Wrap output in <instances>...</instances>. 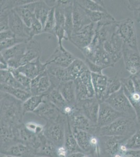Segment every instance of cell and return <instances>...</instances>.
Listing matches in <instances>:
<instances>
[{
    "label": "cell",
    "instance_id": "484cf974",
    "mask_svg": "<svg viewBox=\"0 0 140 157\" xmlns=\"http://www.w3.org/2000/svg\"><path fill=\"white\" fill-rule=\"evenodd\" d=\"M1 154L15 157H35L36 151L23 143H17L9 147L3 151L1 152Z\"/></svg>",
    "mask_w": 140,
    "mask_h": 157
},
{
    "label": "cell",
    "instance_id": "d6a6232c",
    "mask_svg": "<svg viewBox=\"0 0 140 157\" xmlns=\"http://www.w3.org/2000/svg\"><path fill=\"white\" fill-rule=\"evenodd\" d=\"M44 98L58 107L62 113L64 108L69 104L60 92L55 88H50L47 93L44 94Z\"/></svg>",
    "mask_w": 140,
    "mask_h": 157
},
{
    "label": "cell",
    "instance_id": "c3c4849f",
    "mask_svg": "<svg viewBox=\"0 0 140 157\" xmlns=\"http://www.w3.org/2000/svg\"><path fill=\"white\" fill-rule=\"evenodd\" d=\"M10 12H4L0 13V23H1V32L9 30V13Z\"/></svg>",
    "mask_w": 140,
    "mask_h": 157
},
{
    "label": "cell",
    "instance_id": "3957f363",
    "mask_svg": "<svg viewBox=\"0 0 140 157\" xmlns=\"http://www.w3.org/2000/svg\"><path fill=\"white\" fill-rule=\"evenodd\" d=\"M105 102L124 117L138 120L136 112L124 94L123 86L119 91L108 97Z\"/></svg>",
    "mask_w": 140,
    "mask_h": 157
},
{
    "label": "cell",
    "instance_id": "d590c367",
    "mask_svg": "<svg viewBox=\"0 0 140 157\" xmlns=\"http://www.w3.org/2000/svg\"><path fill=\"white\" fill-rule=\"evenodd\" d=\"M44 94L39 95H32L23 102V109L24 114L28 113H34L38 107L40 105L44 100Z\"/></svg>",
    "mask_w": 140,
    "mask_h": 157
},
{
    "label": "cell",
    "instance_id": "ac0fdd59",
    "mask_svg": "<svg viewBox=\"0 0 140 157\" xmlns=\"http://www.w3.org/2000/svg\"><path fill=\"white\" fill-rule=\"evenodd\" d=\"M16 138L19 143H23L34 150H37L40 145V141L37 135L31 132L25 126V124L18 126L16 130Z\"/></svg>",
    "mask_w": 140,
    "mask_h": 157
},
{
    "label": "cell",
    "instance_id": "7bdbcfd3",
    "mask_svg": "<svg viewBox=\"0 0 140 157\" xmlns=\"http://www.w3.org/2000/svg\"><path fill=\"white\" fill-rule=\"evenodd\" d=\"M43 30H44V27L43 25L41 24L40 21L36 18L35 16L34 19L32 20L31 26L28 29V41L34 39V37L36 35L43 34Z\"/></svg>",
    "mask_w": 140,
    "mask_h": 157
},
{
    "label": "cell",
    "instance_id": "d4e9b609",
    "mask_svg": "<svg viewBox=\"0 0 140 157\" xmlns=\"http://www.w3.org/2000/svg\"><path fill=\"white\" fill-rule=\"evenodd\" d=\"M91 74L95 97L100 103L105 102L108 77L103 73L98 74L91 72Z\"/></svg>",
    "mask_w": 140,
    "mask_h": 157
},
{
    "label": "cell",
    "instance_id": "680465c9",
    "mask_svg": "<svg viewBox=\"0 0 140 157\" xmlns=\"http://www.w3.org/2000/svg\"><path fill=\"white\" fill-rule=\"evenodd\" d=\"M97 154L98 157H100V151L97 152Z\"/></svg>",
    "mask_w": 140,
    "mask_h": 157
},
{
    "label": "cell",
    "instance_id": "db71d44e",
    "mask_svg": "<svg viewBox=\"0 0 140 157\" xmlns=\"http://www.w3.org/2000/svg\"><path fill=\"white\" fill-rule=\"evenodd\" d=\"M0 66H1V70H9V67L7 61L1 55V59H0Z\"/></svg>",
    "mask_w": 140,
    "mask_h": 157
},
{
    "label": "cell",
    "instance_id": "4dcf8cb0",
    "mask_svg": "<svg viewBox=\"0 0 140 157\" xmlns=\"http://www.w3.org/2000/svg\"><path fill=\"white\" fill-rule=\"evenodd\" d=\"M64 145L67 149L69 155L77 152H83L78 146V142L73 135L69 119L66 125V135Z\"/></svg>",
    "mask_w": 140,
    "mask_h": 157
},
{
    "label": "cell",
    "instance_id": "ba28073f",
    "mask_svg": "<svg viewBox=\"0 0 140 157\" xmlns=\"http://www.w3.org/2000/svg\"><path fill=\"white\" fill-rule=\"evenodd\" d=\"M67 117L72 128L83 130L97 136L99 128L97 125L89 120L76 106L74 112Z\"/></svg>",
    "mask_w": 140,
    "mask_h": 157
},
{
    "label": "cell",
    "instance_id": "f546056e",
    "mask_svg": "<svg viewBox=\"0 0 140 157\" xmlns=\"http://www.w3.org/2000/svg\"><path fill=\"white\" fill-rule=\"evenodd\" d=\"M36 2V1H34L33 2L14 9L20 16L21 20H23L25 25L28 28L31 26L32 20L35 16V9Z\"/></svg>",
    "mask_w": 140,
    "mask_h": 157
},
{
    "label": "cell",
    "instance_id": "7402d4cb",
    "mask_svg": "<svg viewBox=\"0 0 140 157\" xmlns=\"http://www.w3.org/2000/svg\"><path fill=\"white\" fill-rule=\"evenodd\" d=\"M51 86V82L46 71L32 80L30 92L32 95L45 94L49 90Z\"/></svg>",
    "mask_w": 140,
    "mask_h": 157
},
{
    "label": "cell",
    "instance_id": "816d5d0a",
    "mask_svg": "<svg viewBox=\"0 0 140 157\" xmlns=\"http://www.w3.org/2000/svg\"><path fill=\"white\" fill-rule=\"evenodd\" d=\"M57 154L58 157H67L69 155L68 151L64 145L57 147Z\"/></svg>",
    "mask_w": 140,
    "mask_h": 157
},
{
    "label": "cell",
    "instance_id": "44dd1931",
    "mask_svg": "<svg viewBox=\"0 0 140 157\" xmlns=\"http://www.w3.org/2000/svg\"><path fill=\"white\" fill-rule=\"evenodd\" d=\"M9 29L15 36L18 37L28 39V27H27L15 10L9 13Z\"/></svg>",
    "mask_w": 140,
    "mask_h": 157
},
{
    "label": "cell",
    "instance_id": "7a4b0ae2",
    "mask_svg": "<svg viewBox=\"0 0 140 157\" xmlns=\"http://www.w3.org/2000/svg\"><path fill=\"white\" fill-rule=\"evenodd\" d=\"M140 128V123L137 119L121 117L106 126L99 128L97 136H119L130 137Z\"/></svg>",
    "mask_w": 140,
    "mask_h": 157
},
{
    "label": "cell",
    "instance_id": "94428289",
    "mask_svg": "<svg viewBox=\"0 0 140 157\" xmlns=\"http://www.w3.org/2000/svg\"><path fill=\"white\" fill-rule=\"evenodd\" d=\"M90 155H87V154H85V157H91Z\"/></svg>",
    "mask_w": 140,
    "mask_h": 157
},
{
    "label": "cell",
    "instance_id": "8d00e7d4",
    "mask_svg": "<svg viewBox=\"0 0 140 157\" xmlns=\"http://www.w3.org/2000/svg\"><path fill=\"white\" fill-rule=\"evenodd\" d=\"M79 3L85 9L92 12H107L105 4L103 1L81 0L78 1Z\"/></svg>",
    "mask_w": 140,
    "mask_h": 157
},
{
    "label": "cell",
    "instance_id": "f6af8a7d",
    "mask_svg": "<svg viewBox=\"0 0 140 157\" xmlns=\"http://www.w3.org/2000/svg\"><path fill=\"white\" fill-rule=\"evenodd\" d=\"M27 41H28L27 39L23 38L18 37L17 36L9 39H6L3 41H1L0 43L1 51L11 48L16 45H18L21 43H26Z\"/></svg>",
    "mask_w": 140,
    "mask_h": 157
},
{
    "label": "cell",
    "instance_id": "5bb4252c",
    "mask_svg": "<svg viewBox=\"0 0 140 157\" xmlns=\"http://www.w3.org/2000/svg\"><path fill=\"white\" fill-rule=\"evenodd\" d=\"M123 115L113 109L105 102L100 103L99 113L98 116L97 125L99 128H102L109 125Z\"/></svg>",
    "mask_w": 140,
    "mask_h": 157
},
{
    "label": "cell",
    "instance_id": "d6986e66",
    "mask_svg": "<svg viewBox=\"0 0 140 157\" xmlns=\"http://www.w3.org/2000/svg\"><path fill=\"white\" fill-rule=\"evenodd\" d=\"M73 32H78L92 23L86 10L78 2L74 1L73 7Z\"/></svg>",
    "mask_w": 140,
    "mask_h": 157
},
{
    "label": "cell",
    "instance_id": "6125c7cd",
    "mask_svg": "<svg viewBox=\"0 0 140 157\" xmlns=\"http://www.w3.org/2000/svg\"><path fill=\"white\" fill-rule=\"evenodd\" d=\"M35 157H39V156H36Z\"/></svg>",
    "mask_w": 140,
    "mask_h": 157
},
{
    "label": "cell",
    "instance_id": "9f6ffc18",
    "mask_svg": "<svg viewBox=\"0 0 140 157\" xmlns=\"http://www.w3.org/2000/svg\"><path fill=\"white\" fill-rule=\"evenodd\" d=\"M85 154L84 152H77L70 154L67 157H85Z\"/></svg>",
    "mask_w": 140,
    "mask_h": 157
},
{
    "label": "cell",
    "instance_id": "b9f144b4",
    "mask_svg": "<svg viewBox=\"0 0 140 157\" xmlns=\"http://www.w3.org/2000/svg\"><path fill=\"white\" fill-rule=\"evenodd\" d=\"M55 27V7L50 11L46 21L44 27L43 33H48L54 35V30Z\"/></svg>",
    "mask_w": 140,
    "mask_h": 157
},
{
    "label": "cell",
    "instance_id": "8992f818",
    "mask_svg": "<svg viewBox=\"0 0 140 157\" xmlns=\"http://www.w3.org/2000/svg\"><path fill=\"white\" fill-rule=\"evenodd\" d=\"M67 121L46 122L44 126V134L57 147L64 146L66 135V125Z\"/></svg>",
    "mask_w": 140,
    "mask_h": 157
},
{
    "label": "cell",
    "instance_id": "be15d7a7",
    "mask_svg": "<svg viewBox=\"0 0 140 157\" xmlns=\"http://www.w3.org/2000/svg\"><path fill=\"white\" fill-rule=\"evenodd\" d=\"M139 23H140V22H139Z\"/></svg>",
    "mask_w": 140,
    "mask_h": 157
},
{
    "label": "cell",
    "instance_id": "9c48e42d",
    "mask_svg": "<svg viewBox=\"0 0 140 157\" xmlns=\"http://www.w3.org/2000/svg\"><path fill=\"white\" fill-rule=\"evenodd\" d=\"M96 27L97 24L92 23L78 32L73 33L69 40L79 50H82L92 43L96 33Z\"/></svg>",
    "mask_w": 140,
    "mask_h": 157
},
{
    "label": "cell",
    "instance_id": "f907efd6",
    "mask_svg": "<svg viewBox=\"0 0 140 157\" xmlns=\"http://www.w3.org/2000/svg\"><path fill=\"white\" fill-rule=\"evenodd\" d=\"M16 37L13 33L11 30H5L3 32H1L0 33V40L3 41L6 39H9L12 38Z\"/></svg>",
    "mask_w": 140,
    "mask_h": 157
},
{
    "label": "cell",
    "instance_id": "f5cc1de1",
    "mask_svg": "<svg viewBox=\"0 0 140 157\" xmlns=\"http://www.w3.org/2000/svg\"><path fill=\"white\" fill-rule=\"evenodd\" d=\"M134 84L135 90L140 94V78L137 75H130Z\"/></svg>",
    "mask_w": 140,
    "mask_h": 157
},
{
    "label": "cell",
    "instance_id": "8fae6325",
    "mask_svg": "<svg viewBox=\"0 0 140 157\" xmlns=\"http://www.w3.org/2000/svg\"><path fill=\"white\" fill-rule=\"evenodd\" d=\"M123 58L126 69L131 75H135L140 70V52L135 49L123 44Z\"/></svg>",
    "mask_w": 140,
    "mask_h": 157
},
{
    "label": "cell",
    "instance_id": "f1b7e54d",
    "mask_svg": "<svg viewBox=\"0 0 140 157\" xmlns=\"http://www.w3.org/2000/svg\"><path fill=\"white\" fill-rule=\"evenodd\" d=\"M57 89L60 92L67 104L70 105H76V92L74 81L70 80L62 82L59 86Z\"/></svg>",
    "mask_w": 140,
    "mask_h": 157
},
{
    "label": "cell",
    "instance_id": "83f0119b",
    "mask_svg": "<svg viewBox=\"0 0 140 157\" xmlns=\"http://www.w3.org/2000/svg\"><path fill=\"white\" fill-rule=\"evenodd\" d=\"M40 145L36 150V156L42 157H58L57 154V147L44 136V133L38 135Z\"/></svg>",
    "mask_w": 140,
    "mask_h": 157
},
{
    "label": "cell",
    "instance_id": "836d02e7",
    "mask_svg": "<svg viewBox=\"0 0 140 157\" xmlns=\"http://www.w3.org/2000/svg\"><path fill=\"white\" fill-rule=\"evenodd\" d=\"M0 89L1 92L11 95L22 102H25L32 96L30 91L20 88H13L4 84H0Z\"/></svg>",
    "mask_w": 140,
    "mask_h": 157
},
{
    "label": "cell",
    "instance_id": "f35d334b",
    "mask_svg": "<svg viewBox=\"0 0 140 157\" xmlns=\"http://www.w3.org/2000/svg\"><path fill=\"white\" fill-rule=\"evenodd\" d=\"M121 88L122 83L120 78H118L117 75L108 77L106 90V100L111 95L119 91Z\"/></svg>",
    "mask_w": 140,
    "mask_h": 157
},
{
    "label": "cell",
    "instance_id": "7c38bea8",
    "mask_svg": "<svg viewBox=\"0 0 140 157\" xmlns=\"http://www.w3.org/2000/svg\"><path fill=\"white\" fill-rule=\"evenodd\" d=\"M76 58L64 47L58 46L45 63L47 65L54 64L62 68H66Z\"/></svg>",
    "mask_w": 140,
    "mask_h": 157
},
{
    "label": "cell",
    "instance_id": "5b68a950",
    "mask_svg": "<svg viewBox=\"0 0 140 157\" xmlns=\"http://www.w3.org/2000/svg\"><path fill=\"white\" fill-rule=\"evenodd\" d=\"M117 32L123 39V44L138 49L136 29L133 20L127 18L117 21Z\"/></svg>",
    "mask_w": 140,
    "mask_h": 157
},
{
    "label": "cell",
    "instance_id": "6f0895ef",
    "mask_svg": "<svg viewBox=\"0 0 140 157\" xmlns=\"http://www.w3.org/2000/svg\"><path fill=\"white\" fill-rule=\"evenodd\" d=\"M0 157H13V156H11V155H2V154H1V156H0Z\"/></svg>",
    "mask_w": 140,
    "mask_h": 157
},
{
    "label": "cell",
    "instance_id": "ab89813d",
    "mask_svg": "<svg viewBox=\"0 0 140 157\" xmlns=\"http://www.w3.org/2000/svg\"><path fill=\"white\" fill-rule=\"evenodd\" d=\"M34 1H23V0H18V1H7V0H2L0 3V11L1 13L4 12H10L11 10L15 8L20 7L27 4L33 2Z\"/></svg>",
    "mask_w": 140,
    "mask_h": 157
},
{
    "label": "cell",
    "instance_id": "cb8c5ba5",
    "mask_svg": "<svg viewBox=\"0 0 140 157\" xmlns=\"http://www.w3.org/2000/svg\"><path fill=\"white\" fill-rule=\"evenodd\" d=\"M42 54L41 44L36 39H32L26 42L25 54L21 58L20 66H23L27 63L38 58H40Z\"/></svg>",
    "mask_w": 140,
    "mask_h": 157
},
{
    "label": "cell",
    "instance_id": "2e32d148",
    "mask_svg": "<svg viewBox=\"0 0 140 157\" xmlns=\"http://www.w3.org/2000/svg\"><path fill=\"white\" fill-rule=\"evenodd\" d=\"M72 130L78 146L84 153L89 155H94L98 150L92 144V138L94 135L78 129L72 128Z\"/></svg>",
    "mask_w": 140,
    "mask_h": 157
},
{
    "label": "cell",
    "instance_id": "ffe728a7",
    "mask_svg": "<svg viewBox=\"0 0 140 157\" xmlns=\"http://www.w3.org/2000/svg\"><path fill=\"white\" fill-rule=\"evenodd\" d=\"M46 71L51 84V88L57 89L62 82L70 81L66 68L48 64Z\"/></svg>",
    "mask_w": 140,
    "mask_h": 157
},
{
    "label": "cell",
    "instance_id": "603a6c76",
    "mask_svg": "<svg viewBox=\"0 0 140 157\" xmlns=\"http://www.w3.org/2000/svg\"><path fill=\"white\" fill-rule=\"evenodd\" d=\"M47 65L46 63H43L40 58H38L32 62L27 63L23 66L17 69L18 71L32 80L46 71Z\"/></svg>",
    "mask_w": 140,
    "mask_h": 157
},
{
    "label": "cell",
    "instance_id": "9a60e30c",
    "mask_svg": "<svg viewBox=\"0 0 140 157\" xmlns=\"http://www.w3.org/2000/svg\"><path fill=\"white\" fill-rule=\"evenodd\" d=\"M100 102L96 97L76 102V106L93 123H97Z\"/></svg>",
    "mask_w": 140,
    "mask_h": 157
},
{
    "label": "cell",
    "instance_id": "52a82bcc",
    "mask_svg": "<svg viewBox=\"0 0 140 157\" xmlns=\"http://www.w3.org/2000/svg\"><path fill=\"white\" fill-rule=\"evenodd\" d=\"M34 113L39 117L49 121H66L67 116L44 97V100Z\"/></svg>",
    "mask_w": 140,
    "mask_h": 157
},
{
    "label": "cell",
    "instance_id": "91938a15",
    "mask_svg": "<svg viewBox=\"0 0 140 157\" xmlns=\"http://www.w3.org/2000/svg\"><path fill=\"white\" fill-rule=\"evenodd\" d=\"M137 75V77H138V78H140V70L138 72V73H137V75Z\"/></svg>",
    "mask_w": 140,
    "mask_h": 157
},
{
    "label": "cell",
    "instance_id": "11a10c76",
    "mask_svg": "<svg viewBox=\"0 0 140 157\" xmlns=\"http://www.w3.org/2000/svg\"><path fill=\"white\" fill-rule=\"evenodd\" d=\"M126 155H129L131 157H140V150H129L127 152Z\"/></svg>",
    "mask_w": 140,
    "mask_h": 157
},
{
    "label": "cell",
    "instance_id": "30bf717a",
    "mask_svg": "<svg viewBox=\"0 0 140 157\" xmlns=\"http://www.w3.org/2000/svg\"><path fill=\"white\" fill-rule=\"evenodd\" d=\"M123 42L118 33L117 27L110 37L103 44L105 51L112 58L115 63L123 58Z\"/></svg>",
    "mask_w": 140,
    "mask_h": 157
},
{
    "label": "cell",
    "instance_id": "7dc6e473",
    "mask_svg": "<svg viewBox=\"0 0 140 157\" xmlns=\"http://www.w3.org/2000/svg\"><path fill=\"white\" fill-rule=\"evenodd\" d=\"M25 125L28 130L37 135L44 132V126H43L40 124L35 123L34 122H29Z\"/></svg>",
    "mask_w": 140,
    "mask_h": 157
},
{
    "label": "cell",
    "instance_id": "6da1fadb",
    "mask_svg": "<svg viewBox=\"0 0 140 157\" xmlns=\"http://www.w3.org/2000/svg\"><path fill=\"white\" fill-rule=\"evenodd\" d=\"M0 124L16 127L24 123L23 103L14 97L1 92Z\"/></svg>",
    "mask_w": 140,
    "mask_h": 157
},
{
    "label": "cell",
    "instance_id": "681fc988",
    "mask_svg": "<svg viewBox=\"0 0 140 157\" xmlns=\"http://www.w3.org/2000/svg\"><path fill=\"white\" fill-rule=\"evenodd\" d=\"M85 63L87 65L89 70L92 73H98V74H103V70L105 68L99 66L97 64H95L88 59H85Z\"/></svg>",
    "mask_w": 140,
    "mask_h": 157
},
{
    "label": "cell",
    "instance_id": "277c9868",
    "mask_svg": "<svg viewBox=\"0 0 140 157\" xmlns=\"http://www.w3.org/2000/svg\"><path fill=\"white\" fill-rule=\"evenodd\" d=\"M74 82L76 102L95 97L92 74L89 70L84 72L80 77L74 80Z\"/></svg>",
    "mask_w": 140,
    "mask_h": 157
},
{
    "label": "cell",
    "instance_id": "e575fe53",
    "mask_svg": "<svg viewBox=\"0 0 140 157\" xmlns=\"http://www.w3.org/2000/svg\"><path fill=\"white\" fill-rule=\"evenodd\" d=\"M52 8L47 3L46 1H36V2L35 15L36 18L40 21L43 27H44L49 13Z\"/></svg>",
    "mask_w": 140,
    "mask_h": 157
},
{
    "label": "cell",
    "instance_id": "60d3db41",
    "mask_svg": "<svg viewBox=\"0 0 140 157\" xmlns=\"http://www.w3.org/2000/svg\"><path fill=\"white\" fill-rule=\"evenodd\" d=\"M9 70L12 73L15 78L22 86H23L25 89L30 91L31 81L30 78L27 77L23 73H21L16 69L9 68Z\"/></svg>",
    "mask_w": 140,
    "mask_h": 157
},
{
    "label": "cell",
    "instance_id": "ee69618b",
    "mask_svg": "<svg viewBox=\"0 0 140 157\" xmlns=\"http://www.w3.org/2000/svg\"><path fill=\"white\" fill-rule=\"evenodd\" d=\"M125 145L128 150H140V128L127 140Z\"/></svg>",
    "mask_w": 140,
    "mask_h": 157
},
{
    "label": "cell",
    "instance_id": "1f68e13d",
    "mask_svg": "<svg viewBox=\"0 0 140 157\" xmlns=\"http://www.w3.org/2000/svg\"><path fill=\"white\" fill-rule=\"evenodd\" d=\"M70 80L78 78L84 72L89 70L85 61L76 58L69 66L66 68Z\"/></svg>",
    "mask_w": 140,
    "mask_h": 157
},
{
    "label": "cell",
    "instance_id": "4fadbf2b",
    "mask_svg": "<svg viewBox=\"0 0 140 157\" xmlns=\"http://www.w3.org/2000/svg\"><path fill=\"white\" fill-rule=\"evenodd\" d=\"M26 48V42L16 45L11 48L1 51V55L7 61L9 68L17 69L21 66V60L25 54Z\"/></svg>",
    "mask_w": 140,
    "mask_h": 157
},
{
    "label": "cell",
    "instance_id": "74e56055",
    "mask_svg": "<svg viewBox=\"0 0 140 157\" xmlns=\"http://www.w3.org/2000/svg\"><path fill=\"white\" fill-rule=\"evenodd\" d=\"M1 84H4L6 86H12L13 88H20L25 89L23 86L17 81L12 73L9 71L6 70H1ZM26 90V89H25Z\"/></svg>",
    "mask_w": 140,
    "mask_h": 157
},
{
    "label": "cell",
    "instance_id": "4316f807",
    "mask_svg": "<svg viewBox=\"0 0 140 157\" xmlns=\"http://www.w3.org/2000/svg\"><path fill=\"white\" fill-rule=\"evenodd\" d=\"M57 3L64 9L65 16L64 28L69 39L73 32V7L74 1H57Z\"/></svg>",
    "mask_w": 140,
    "mask_h": 157
},
{
    "label": "cell",
    "instance_id": "bcb514c9",
    "mask_svg": "<svg viewBox=\"0 0 140 157\" xmlns=\"http://www.w3.org/2000/svg\"><path fill=\"white\" fill-rule=\"evenodd\" d=\"M128 9L133 13L134 18L138 23L140 21V0L128 1Z\"/></svg>",
    "mask_w": 140,
    "mask_h": 157
},
{
    "label": "cell",
    "instance_id": "e0dca14e",
    "mask_svg": "<svg viewBox=\"0 0 140 157\" xmlns=\"http://www.w3.org/2000/svg\"><path fill=\"white\" fill-rule=\"evenodd\" d=\"M100 143L105 153L112 157L119 154L121 145L125 143L128 138L119 136L99 137Z\"/></svg>",
    "mask_w": 140,
    "mask_h": 157
}]
</instances>
